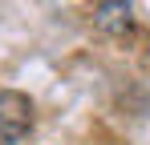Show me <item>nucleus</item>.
<instances>
[{
    "instance_id": "nucleus-1",
    "label": "nucleus",
    "mask_w": 150,
    "mask_h": 145,
    "mask_svg": "<svg viewBox=\"0 0 150 145\" xmlns=\"http://www.w3.org/2000/svg\"><path fill=\"white\" fill-rule=\"evenodd\" d=\"M33 129V101L16 89L0 93V141H21Z\"/></svg>"
},
{
    "instance_id": "nucleus-2",
    "label": "nucleus",
    "mask_w": 150,
    "mask_h": 145,
    "mask_svg": "<svg viewBox=\"0 0 150 145\" xmlns=\"http://www.w3.org/2000/svg\"><path fill=\"white\" fill-rule=\"evenodd\" d=\"M98 24L110 28V32H122V28H130V8H126V4H101Z\"/></svg>"
},
{
    "instance_id": "nucleus-3",
    "label": "nucleus",
    "mask_w": 150,
    "mask_h": 145,
    "mask_svg": "<svg viewBox=\"0 0 150 145\" xmlns=\"http://www.w3.org/2000/svg\"><path fill=\"white\" fill-rule=\"evenodd\" d=\"M101 4H126V0H101Z\"/></svg>"
}]
</instances>
